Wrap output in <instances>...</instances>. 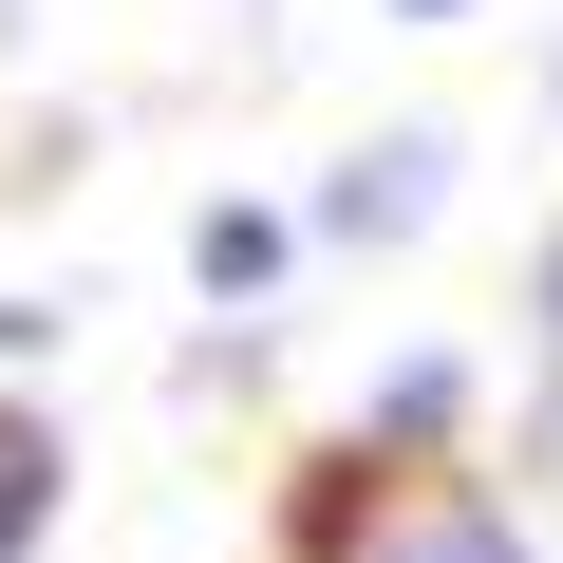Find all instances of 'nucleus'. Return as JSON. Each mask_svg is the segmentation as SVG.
Returning <instances> with one entry per match:
<instances>
[{"label":"nucleus","mask_w":563,"mask_h":563,"mask_svg":"<svg viewBox=\"0 0 563 563\" xmlns=\"http://www.w3.org/2000/svg\"><path fill=\"white\" fill-rule=\"evenodd\" d=\"M432 169H451V151L395 132V151H357V169L320 188V225H339V244H395V225H432Z\"/></svg>","instance_id":"2"},{"label":"nucleus","mask_w":563,"mask_h":563,"mask_svg":"<svg viewBox=\"0 0 563 563\" xmlns=\"http://www.w3.org/2000/svg\"><path fill=\"white\" fill-rule=\"evenodd\" d=\"M38 507H57V432H38V413H0V563L38 544Z\"/></svg>","instance_id":"3"},{"label":"nucleus","mask_w":563,"mask_h":563,"mask_svg":"<svg viewBox=\"0 0 563 563\" xmlns=\"http://www.w3.org/2000/svg\"><path fill=\"white\" fill-rule=\"evenodd\" d=\"M357 563H526V526H507L488 488H413V507L357 526Z\"/></svg>","instance_id":"1"},{"label":"nucleus","mask_w":563,"mask_h":563,"mask_svg":"<svg viewBox=\"0 0 563 563\" xmlns=\"http://www.w3.org/2000/svg\"><path fill=\"white\" fill-rule=\"evenodd\" d=\"M263 263H282V225H263V207H207V282H225V301H244Z\"/></svg>","instance_id":"4"},{"label":"nucleus","mask_w":563,"mask_h":563,"mask_svg":"<svg viewBox=\"0 0 563 563\" xmlns=\"http://www.w3.org/2000/svg\"><path fill=\"white\" fill-rule=\"evenodd\" d=\"M395 20H470V0H395Z\"/></svg>","instance_id":"6"},{"label":"nucleus","mask_w":563,"mask_h":563,"mask_svg":"<svg viewBox=\"0 0 563 563\" xmlns=\"http://www.w3.org/2000/svg\"><path fill=\"white\" fill-rule=\"evenodd\" d=\"M526 301H544V432H563V225H544V282H526Z\"/></svg>","instance_id":"5"}]
</instances>
